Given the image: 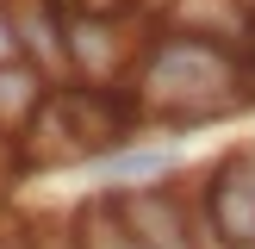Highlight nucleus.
<instances>
[{
	"label": "nucleus",
	"mask_w": 255,
	"mask_h": 249,
	"mask_svg": "<svg viewBox=\"0 0 255 249\" xmlns=\"http://www.w3.org/2000/svg\"><path fill=\"white\" fill-rule=\"evenodd\" d=\"M237 81H243V69L231 62L224 44L174 31V37H162L149 50V69H143L137 87H143V100L168 94L174 124H193V119H212V112H231L237 106Z\"/></svg>",
	"instance_id": "1"
},
{
	"label": "nucleus",
	"mask_w": 255,
	"mask_h": 249,
	"mask_svg": "<svg viewBox=\"0 0 255 249\" xmlns=\"http://www.w3.org/2000/svg\"><path fill=\"white\" fill-rule=\"evenodd\" d=\"M168 168H174V149H143V143H119L106 156H94V174L106 187H149Z\"/></svg>",
	"instance_id": "3"
},
{
	"label": "nucleus",
	"mask_w": 255,
	"mask_h": 249,
	"mask_svg": "<svg viewBox=\"0 0 255 249\" xmlns=\"http://www.w3.org/2000/svg\"><path fill=\"white\" fill-rule=\"evenodd\" d=\"M212 212H218V237H224V243L255 249V156H237V162L218 168Z\"/></svg>",
	"instance_id": "2"
}]
</instances>
